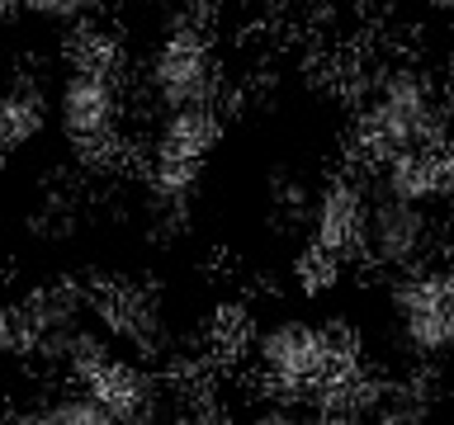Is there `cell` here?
<instances>
[{"label": "cell", "mask_w": 454, "mask_h": 425, "mask_svg": "<svg viewBox=\"0 0 454 425\" xmlns=\"http://www.w3.org/2000/svg\"><path fill=\"white\" fill-rule=\"evenodd\" d=\"M440 137V99L431 81L411 66H393L374 81L360 104V142L374 161H393L407 151H435Z\"/></svg>", "instance_id": "6da1fadb"}, {"label": "cell", "mask_w": 454, "mask_h": 425, "mask_svg": "<svg viewBox=\"0 0 454 425\" xmlns=\"http://www.w3.org/2000/svg\"><path fill=\"white\" fill-rule=\"evenodd\" d=\"M251 359L270 388L294 392V397L317 392L332 374L360 368L346 331H332V326H317L303 317H279V321L261 326L255 345H251Z\"/></svg>", "instance_id": "7a4b0ae2"}, {"label": "cell", "mask_w": 454, "mask_h": 425, "mask_svg": "<svg viewBox=\"0 0 454 425\" xmlns=\"http://www.w3.org/2000/svg\"><path fill=\"white\" fill-rule=\"evenodd\" d=\"M119 113H123V95H119V76H114V52L90 38L52 95V123L62 128L71 147L109 151L119 142Z\"/></svg>", "instance_id": "3957f363"}, {"label": "cell", "mask_w": 454, "mask_h": 425, "mask_svg": "<svg viewBox=\"0 0 454 425\" xmlns=\"http://www.w3.org/2000/svg\"><path fill=\"white\" fill-rule=\"evenodd\" d=\"M360 251L369 265L397 269V274H421V260L431 255V204H411V198L374 189L364 208Z\"/></svg>", "instance_id": "277c9868"}, {"label": "cell", "mask_w": 454, "mask_h": 425, "mask_svg": "<svg viewBox=\"0 0 454 425\" xmlns=\"http://www.w3.org/2000/svg\"><path fill=\"white\" fill-rule=\"evenodd\" d=\"M147 95L156 99V109H194V104H213L218 95V62L213 48L190 28L170 34L147 62Z\"/></svg>", "instance_id": "5b68a950"}, {"label": "cell", "mask_w": 454, "mask_h": 425, "mask_svg": "<svg viewBox=\"0 0 454 425\" xmlns=\"http://www.w3.org/2000/svg\"><path fill=\"white\" fill-rule=\"evenodd\" d=\"M393 317L411 354H445L454 345V293L450 279L407 274L393 289Z\"/></svg>", "instance_id": "8992f818"}, {"label": "cell", "mask_w": 454, "mask_h": 425, "mask_svg": "<svg viewBox=\"0 0 454 425\" xmlns=\"http://www.w3.org/2000/svg\"><path fill=\"white\" fill-rule=\"evenodd\" d=\"M364 208H369V189L350 175L326 180L317 198H312L308 227H312V246L332 251V255H350L360 251V232H364Z\"/></svg>", "instance_id": "52a82bcc"}, {"label": "cell", "mask_w": 454, "mask_h": 425, "mask_svg": "<svg viewBox=\"0 0 454 425\" xmlns=\"http://www.w3.org/2000/svg\"><path fill=\"white\" fill-rule=\"evenodd\" d=\"M81 382H85V392H90L95 402H105V406L114 411V416H119V425H123V421H133L137 411L147 406V397L156 392V382H152L147 374H142L137 364L114 359V354L95 368L90 378H81Z\"/></svg>", "instance_id": "ba28073f"}, {"label": "cell", "mask_w": 454, "mask_h": 425, "mask_svg": "<svg viewBox=\"0 0 454 425\" xmlns=\"http://www.w3.org/2000/svg\"><path fill=\"white\" fill-rule=\"evenodd\" d=\"M48 119H52V99L34 81H14L0 90V147H28L34 137H43Z\"/></svg>", "instance_id": "9c48e42d"}, {"label": "cell", "mask_w": 454, "mask_h": 425, "mask_svg": "<svg viewBox=\"0 0 454 425\" xmlns=\"http://www.w3.org/2000/svg\"><path fill=\"white\" fill-rule=\"evenodd\" d=\"M20 425H119V416L81 388V392H62V397H52V402L34 406Z\"/></svg>", "instance_id": "30bf717a"}, {"label": "cell", "mask_w": 454, "mask_h": 425, "mask_svg": "<svg viewBox=\"0 0 454 425\" xmlns=\"http://www.w3.org/2000/svg\"><path fill=\"white\" fill-rule=\"evenodd\" d=\"M255 331L261 326L251 321V312L247 307H218L213 312V345L227 350V354H241V350H251L255 345Z\"/></svg>", "instance_id": "8fae6325"}, {"label": "cell", "mask_w": 454, "mask_h": 425, "mask_svg": "<svg viewBox=\"0 0 454 425\" xmlns=\"http://www.w3.org/2000/svg\"><path fill=\"white\" fill-rule=\"evenodd\" d=\"M336 274H340V255L322 251V246H312V241H308V251L294 260V279L303 283V293H322V289H332Z\"/></svg>", "instance_id": "7c38bea8"}, {"label": "cell", "mask_w": 454, "mask_h": 425, "mask_svg": "<svg viewBox=\"0 0 454 425\" xmlns=\"http://www.w3.org/2000/svg\"><path fill=\"white\" fill-rule=\"evenodd\" d=\"M241 425H308V402L294 392H275V397H265V402H255L247 416H241Z\"/></svg>", "instance_id": "4fadbf2b"}, {"label": "cell", "mask_w": 454, "mask_h": 425, "mask_svg": "<svg viewBox=\"0 0 454 425\" xmlns=\"http://www.w3.org/2000/svg\"><path fill=\"white\" fill-rule=\"evenodd\" d=\"M20 10L43 19V24H52V28H81L90 19L95 0H20Z\"/></svg>", "instance_id": "5bb4252c"}, {"label": "cell", "mask_w": 454, "mask_h": 425, "mask_svg": "<svg viewBox=\"0 0 454 425\" xmlns=\"http://www.w3.org/2000/svg\"><path fill=\"white\" fill-rule=\"evenodd\" d=\"M421 402L411 392H403V397H383V402L369 411V416L360 421V425H421Z\"/></svg>", "instance_id": "9a60e30c"}, {"label": "cell", "mask_w": 454, "mask_h": 425, "mask_svg": "<svg viewBox=\"0 0 454 425\" xmlns=\"http://www.w3.org/2000/svg\"><path fill=\"white\" fill-rule=\"evenodd\" d=\"M128 5H133V10H170L176 0H128Z\"/></svg>", "instance_id": "2e32d148"}]
</instances>
